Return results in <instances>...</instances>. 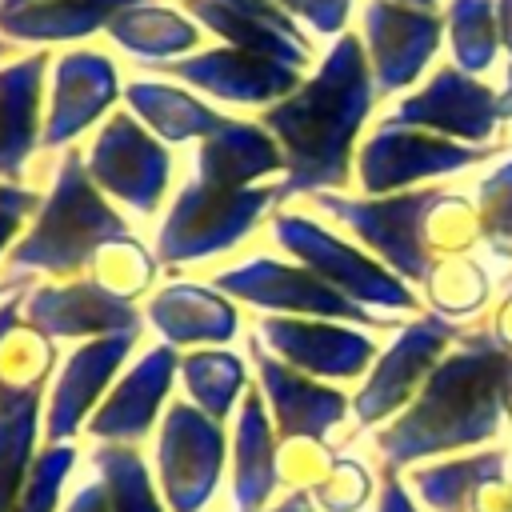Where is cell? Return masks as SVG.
Wrapping results in <instances>:
<instances>
[{
	"label": "cell",
	"instance_id": "obj_1",
	"mask_svg": "<svg viewBox=\"0 0 512 512\" xmlns=\"http://www.w3.org/2000/svg\"><path fill=\"white\" fill-rule=\"evenodd\" d=\"M376 104V80L360 32H340L292 96L260 112V124L284 152V196L348 188L356 172L360 128Z\"/></svg>",
	"mask_w": 512,
	"mask_h": 512
},
{
	"label": "cell",
	"instance_id": "obj_2",
	"mask_svg": "<svg viewBox=\"0 0 512 512\" xmlns=\"http://www.w3.org/2000/svg\"><path fill=\"white\" fill-rule=\"evenodd\" d=\"M508 368L512 360L492 336H460L456 348L432 368L416 400L372 436L384 472L488 440L500 424Z\"/></svg>",
	"mask_w": 512,
	"mask_h": 512
},
{
	"label": "cell",
	"instance_id": "obj_3",
	"mask_svg": "<svg viewBox=\"0 0 512 512\" xmlns=\"http://www.w3.org/2000/svg\"><path fill=\"white\" fill-rule=\"evenodd\" d=\"M124 236H132L128 216L92 184L84 168V148H68L60 152V164L32 224L4 256V272L20 284H28V276L72 280L88 272L100 248Z\"/></svg>",
	"mask_w": 512,
	"mask_h": 512
},
{
	"label": "cell",
	"instance_id": "obj_4",
	"mask_svg": "<svg viewBox=\"0 0 512 512\" xmlns=\"http://www.w3.org/2000/svg\"><path fill=\"white\" fill-rule=\"evenodd\" d=\"M284 184L256 188H216L204 180H188L176 188L172 204L156 228V260L164 268H184L200 260H216L240 248L264 220H272L276 204H284Z\"/></svg>",
	"mask_w": 512,
	"mask_h": 512
},
{
	"label": "cell",
	"instance_id": "obj_5",
	"mask_svg": "<svg viewBox=\"0 0 512 512\" xmlns=\"http://www.w3.org/2000/svg\"><path fill=\"white\" fill-rule=\"evenodd\" d=\"M452 192L444 188H416V192H392V196H344V192H316L312 204L356 232V240L388 264L404 284H428L432 276V236L428 220L444 208Z\"/></svg>",
	"mask_w": 512,
	"mask_h": 512
},
{
	"label": "cell",
	"instance_id": "obj_6",
	"mask_svg": "<svg viewBox=\"0 0 512 512\" xmlns=\"http://www.w3.org/2000/svg\"><path fill=\"white\" fill-rule=\"evenodd\" d=\"M212 288H220L224 296L260 308L264 316H312V320H344L356 328H396L392 316L372 312L356 300H348L344 292H336L328 280H320L312 268H304L300 260H276V256H248L240 264H228L220 272L208 276Z\"/></svg>",
	"mask_w": 512,
	"mask_h": 512
},
{
	"label": "cell",
	"instance_id": "obj_7",
	"mask_svg": "<svg viewBox=\"0 0 512 512\" xmlns=\"http://www.w3.org/2000/svg\"><path fill=\"white\" fill-rule=\"evenodd\" d=\"M268 232L292 260L312 268L320 280H328L348 300H356L372 312L376 308H388V312H412L416 308V292L388 264H380L368 248H356L352 240L336 236L320 220H312L304 212L276 208L268 220Z\"/></svg>",
	"mask_w": 512,
	"mask_h": 512
},
{
	"label": "cell",
	"instance_id": "obj_8",
	"mask_svg": "<svg viewBox=\"0 0 512 512\" xmlns=\"http://www.w3.org/2000/svg\"><path fill=\"white\" fill-rule=\"evenodd\" d=\"M92 184L124 216H156L172 188V152L132 112H112L84 144Z\"/></svg>",
	"mask_w": 512,
	"mask_h": 512
},
{
	"label": "cell",
	"instance_id": "obj_9",
	"mask_svg": "<svg viewBox=\"0 0 512 512\" xmlns=\"http://www.w3.org/2000/svg\"><path fill=\"white\" fill-rule=\"evenodd\" d=\"M228 432L188 400H172L156 428V488L168 512H204L220 492Z\"/></svg>",
	"mask_w": 512,
	"mask_h": 512
},
{
	"label": "cell",
	"instance_id": "obj_10",
	"mask_svg": "<svg viewBox=\"0 0 512 512\" xmlns=\"http://www.w3.org/2000/svg\"><path fill=\"white\" fill-rule=\"evenodd\" d=\"M500 148L504 144H456L424 128L380 120L368 132V140L356 148V184L364 196H392V192H408L420 180L472 168Z\"/></svg>",
	"mask_w": 512,
	"mask_h": 512
},
{
	"label": "cell",
	"instance_id": "obj_11",
	"mask_svg": "<svg viewBox=\"0 0 512 512\" xmlns=\"http://www.w3.org/2000/svg\"><path fill=\"white\" fill-rule=\"evenodd\" d=\"M464 332L456 320L444 316H420L412 324H404L396 332V340L376 356V364L368 368L364 384L352 396V416L360 428H372L388 416H400L416 392L424 388V380L432 376V368L444 360V348L456 344Z\"/></svg>",
	"mask_w": 512,
	"mask_h": 512
},
{
	"label": "cell",
	"instance_id": "obj_12",
	"mask_svg": "<svg viewBox=\"0 0 512 512\" xmlns=\"http://www.w3.org/2000/svg\"><path fill=\"white\" fill-rule=\"evenodd\" d=\"M124 96L120 68L100 48H68L52 56L48 68V100H44V152H68L76 136L92 124H104L112 104Z\"/></svg>",
	"mask_w": 512,
	"mask_h": 512
},
{
	"label": "cell",
	"instance_id": "obj_13",
	"mask_svg": "<svg viewBox=\"0 0 512 512\" xmlns=\"http://www.w3.org/2000/svg\"><path fill=\"white\" fill-rule=\"evenodd\" d=\"M256 340L284 364H292L324 384L360 380V376H368V368L380 356L376 336H368V328H356L344 320L264 316L256 324Z\"/></svg>",
	"mask_w": 512,
	"mask_h": 512
},
{
	"label": "cell",
	"instance_id": "obj_14",
	"mask_svg": "<svg viewBox=\"0 0 512 512\" xmlns=\"http://www.w3.org/2000/svg\"><path fill=\"white\" fill-rule=\"evenodd\" d=\"M444 16L432 8H412L400 0H364L360 40L372 64L376 96H396L420 80L440 48Z\"/></svg>",
	"mask_w": 512,
	"mask_h": 512
},
{
	"label": "cell",
	"instance_id": "obj_15",
	"mask_svg": "<svg viewBox=\"0 0 512 512\" xmlns=\"http://www.w3.org/2000/svg\"><path fill=\"white\" fill-rule=\"evenodd\" d=\"M136 336L140 332L80 340L60 360V368L48 384V396H44V444H72V436L80 428H88L92 412L104 404L124 360L132 356Z\"/></svg>",
	"mask_w": 512,
	"mask_h": 512
},
{
	"label": "cell",
	"instance_id": "obj_16",
	"mask_svg": "<svg viewBox=\"0 0 512 512\" xmlns=\"http://www.w3.org/2000/svg\"><path fill=\"white\" fill-rule=\"evenodd\" d=\"M160 72L180 80L184 88L200 92L204 100L240 104V108H272L284 96H292L304 80V72L292 64H280V60L256 56V52H240L228 44L200 48L184 60L164 64Z\"/></svg>",
	"mask_w": 512,
	"mask_h": 512
},
{
	"label": "cell",
	"instance_id": "obj_17",
	"mask_svg": "<svg viewBox=\"0 0 512 512\" xmlns=\"http://www.w3.org/2000/svg\"><path fill=\"white\" fill-rule=\"evenodd\" d=\"M384 120L404 124V128H424V132H436L448 140L456 136V140L484 144L496 136L504 108H500V92L480 84L472 72L444 64L428 76L424 88L408 92Z\"/></svg>",
	"mask_w": 512,
	"mask_h": 512
},
{
	"label": "cell",
	"instance_id": "obj_18",
	"mask_svg": "<svg viewBox=\"0 0 512 512\" xmlns=\"http://www.w3.org/2000/svg\"><path fill=\"white\" fill-rule=\"evenodd\" d=\"M20 320L48 340H96L116 332H140L144 312L128 300H116L88 276L72 280H44L24 288Z\"/></svg>",
	"mask_w": 512,
	"mask_h": 512
},
{
	"label": "cell",
	"instance_id": "obj_19",
	"mask_svg": "<svg viewBox=\"0 0 512 512\" xmlns=\"http://www.w3.org/2000/svg\"><path fill=\"white\" fill-rule=\"evenodd\" d=\"M180 376V352L172 344H148L108 388L104 404L88 420V436L96 444H140L152 428H160L172 396V380Z\"/></svg>",
	"mask_w": 512,
	"mask_h": 512
},
{
	"label": "cell",
	"instance_id": "obj_20",
	"mask_svg": "<svg viewBox=\"0 0 512 512\" xmlns=\"http://www.w3.org/2000/svg\"><path fill=\"white\" fill-rule=\"evenodd\" d=\"M248 356H252L260 396L268 404V416H272L280 440H324L332 428H340L348 420L352 400L340 388L284 364L256 336H248Z\"/></svg>",
	"mask_w": 512,
	"mask_h": 512
},
{
	"label": "cell",
	"instance_id": "obj_21",
	"mask_svg": "<svg viewBox=\"0 0 512 512\" xmlns=\"http://www.w3.org/2000/svg\"><path fill=\"white\" fill-rule=\"evenodd\" d=\"M176 4L228 48L272 56L300 72H308L316 60L312 36L276 0H176Z\"/></svg>",
	"mask_w": 512,
	"mask_h": 512
},
{
	"label": "cell",
	"instance_id": "obj_22",
	"mask_svg": "<svg viewBox=\"0 0 512 512\" xmlns=\"http://www.w3.org/2000/svg\"><path fill=\"white\" fill-rule=\"evenodd\" d=\"M144 324L176 352L224 348L240 332V312L232 296L196 280H168L144 300Z\"/></svg>",
	"mask_w": 512,
	"mask_h": 512
},
{
	"label": "cell",
	"instance_id": "obj_23",
	"mask_svg": "<svg viewBox=\"0 0 512 512\" xmlns=\"http://www.w3.org/2000/svg\"><path fill=\"white\" fill-rule=\"evenodd\" d=\"M48 68L52 56L44 48L0 64V180L24 176L32 152L40 148Z\"/></svg>",
	"mask_w": 512,
	"mask_h": 512
},
{
	"label": "cell",
	"instance_id": "obj_24",
	"mask_svg": "<svg viewBox=\"0 0 512 512\" xmlns=\"http://www.w3.org/2000/svg\"><path fill=\"white\" fill-rule=\"evenodd\" d=\"M280 484V432L268 416L260 388H248L232 428V508L264 512L276 500Z\"/></svg>",
	"mask_w": 512,
	"mask_h": 512
},
{
	"label": "cell",
	"instance_id": "obj_25",
	"mask_svg": "<svg viewBox=\"0 0 512 512\" xmlns=\"http://www.w3.org/2000/svg\"><path fill=\"white\" fill-rule=\"evenodd\" d=\"M284 172V152L260 120L228 116L196 148V180L216 188H256Z\"/></svg>",
	"mask_w": 512,
	"mask_h": 512
},
{
	"label": "cell",
	"instance_id": "obj_26",
	"mask_svg": "<svg viewBox=\"0 0 512 512\" xmlns=\"http://www.w3.org/2000/svg\"><path fill=\"white\" fill-rule=\"evenodd\" d=\"M124 56L144 64H172L204 48V28L172 0H140L116 12V20L104 32Z\"/></svg>",
	"mask_w": 512,
	"mask_h": 512
},
{
	"label": "cell",
	"instance_id": "obj_27",
	"mask_svg": "<svg viewBox=\"0 0 512 512\" xmlns=\"http://www.w3.org/2000/svg\"><path fill=\"white\" fill-rule=\"evenodd\" d=\"M124 104L164 144L204 140L228 120L200 92H192V88H184L176 80H164V76H132V80H124Z\"/></svg>",
	"mask_w": 512,
	"mask_h": 512
},
{
	"label": "cell",
	"instance_id": "obj_28",
	"mask_svg": "<svg viewBox=\"0 0 512 512\" xmlns=\"http://www.w3.org/2000/svg\"><path fill=\"white\" fill-rule=\"evenodd\" d=\"M140 0H40L24 8H0V36L8 44H72L108 32L116 12Z\"/></svg>",
	"mask_w": 512,
	"mask_h": 512
},
{
	"label": "cell",
	"instance_id": "obj_29",
	"mask_svg": "<svg viewBox=\"0 0 512 512\" xmlns=\"http://www.w3.org/2000/svg\"><path fill=\"white\" fill-rule=\"evenodd\" d=\"M48 384L0 380V512H12L44 436Z\"/></svg>",
	"mask_w": 512,
	"mask_h": 512
},
{
	"label": "cell",
	"instance_id": "obj_30",
	"mask_svg": "<svg viewBox=\"0 0 512 512\" xmlns=\"http://www.w3.org/2000/svg\"><path fill=\"white\" fill-rule=\"evenodd\" d=\"M180 384L188 404L224 424L248 396V364L228 348H192L180 352Z\"/></svg>",
	"mask_w": 512,
	"mask_h": 512
},
{
	"label": "cell",
	"instance_id": "obj_31",
	"mask_svg": "<svg viewBox=\"0 0 512 512\" xmlns=\"http://www.w3.org/2000/svg\"><path fill=\"white\" fill-rule=\"evenodd\" d=\"M504 476V452H484L468 460H444L428 468H412L408 484L420 492V500L436 512H480L484 484H500Z\"/></svg>",
	"mask_w": 512,
	"mask_h": 512
},
{
	"label": "cell",
	"instance_id": "obj_32",
	"mask_svg": "<svg viewBox=\"0 0 512 512\" xmlns=\"http://www.w3.org/2000/svg\"><path fill=\"white\" fill-rule=\"evenodd\" d=\"M92 472L104 480L112 512H168L152 468L144 464L136 444H96Z\"/></svg>",
	"mask_w": 512,
	"mask_h": 512
},
{
	"label": "cell",
	"instance_id": "obj_33",
	"mask_svg": "<svg viewBox=\"0 0 512 512\" xmlns=\"http://www.w3.org/2000/svg\"><path fill=\"white\" fill-rule=\"evenodd\" d=\"M156 252L140 240V236H124V240H112L108 248L96 252V260L88 264V280L100 284L104 292H112L116 300H140V296H152V284H156Z\"/></svg>",
	"mask_w": 512,
	"mask_h": 512
},
{
	"label": "cell",
	"instance_id": "obj_34",
	"mask_svg": "<svg viewBox=\"0 0 512 512\" xmlns=\"http://www.w3.org/2000/svg\"><path fill=\"white\" fill-rule=\"evenodd\" d=\"M444 28L452 40V60L464 72L492 68L500 52V24H496V0H448Z\"/></svg>",
	"mask_w": 512,
	"mask_h": 512
},
{
	"label": "cell",
	"instance_id": "obj_35",
	"mask_svg": "<svg viewBox=\"0 0 512 512\" xmlns=\"http://www.w3.org/2000/svg\"><path fill=\"white\" fill-rule=\"evenodd\" d=\"M72 468H76V444H44L32 460V472L12 512H60L64 508L60 496Z\"/></svg>",
	"mask_w": 512,
	"mask_h": 512
},
{
	"label": "cell",
	"instance_id": "obj_36",
	"mask_svg": "<svg viewBox=\"0 0 512 512\" xmlns=\"http://www.w3.org/2000/svg\"><path fill=\"white\" fill-rule=\"evenodd\" d=\"M308 496L320 512H360L372 496V472L352 456H336L328 476Z\"/></svg>",
	"mask_w": 512,
	"mask_h": 512
},
{
	"label": "cell",
	"instance_id": "obj_37",
	"mask_svg": "<svg viewBox=\"0 0 512 512\" xmlns=\"http://www.w3.org/2000/svg\"><path fill=\"white\" fill-rule=\"evenodd\" d=\"M480 228L488 248H512V160L480 184Z\"/></svg>",
	"mask_w": 512,
	"mask_h": 512
},
{
	"label": "cell",
	"instance_id": "obj_38",
	"mask_svg": "<svg viewBox=\"0 0 512 512\" xmlns=\"http://www.w3.org/2000/svg\"><path fill=\"white\" fill-rule=\"evenodd\" d=\"M40 192L32 184H16V180H0V264L12 252V244L20 240V228L28 216H36L40 208Z\"/></svg>",
	"mask_w": 512,
	"mask_h": 512
},
{
	"label": "cell",
	"instance_id": "obj_39",
	"mask_svg": "<svg viewBox=\"0 0 512 512\" xmlns=\"http://www.w3.org/2000/svg\"><path fill=\"white\" fill-rule=\"evenodd\" d=\"M292 20H300L308 32L316 36H340L348 28V12H352V0H276Z\"/></svg>",
	"mask_w": 512,
	"mask_h": 512
},
{
	"label": "cell",
	"instance_id": "obj_40",
	"mask_svg": "<svg viewBox=\"0 0 512 512\" xmlns=\"http://www.w3.org/2000/svg\"><path fill=\"white\" fill-rule=\"evenodd\" d=\"M60 512H112V500H108V488L104 480L92 472L84 476L68 496H64V508Z\"/></svg>",
	"mask_w": 512,
	"mask_h": 512
},
{
	"label": "cell",
	"instance_id": "obj_41",
	"mask_svg": "<svg viewBox=\"0 0 512 512\" xmlns=\"http://www.w3.org/2000/svg\"><path fill=\"white\" fill-rule=\"evenodd\" d=\"M376 512H416V504H412V496H408V488H404V480L396 472H384Z\"/></svg>",
	"mask_w": 512,
	"mask_h": 512
},
{
	"label": "cell",
	"instance_id": "obj_42",
	"mask_svg": "<svg viewBox=\"0 0 512 512\" xmlns=\"http://www.w3.org/2000/svg\"><path fill=\"white\" fill-rule=\"evenodd\" d=\"M28 288V284H24ZM24 288H16L8 300H0V344H4V336L20 324V304H24Z\"/></svg>",
	"mask_w": 512,
	"mask_h": 512
},
{
	"label": "cell",
	"instance_id": "obj_43",
	"mask_svg": "<svg viewBox=\"0 0 512 512\" xmlns=\"http://www.w3.org/2000/svg\"><path fill=\"white\" fill-rule=\"evenodd\" d=\"M264 512H316V504H312L308 492H284V496L272 500Z\"/></svg>",
	"mask_w": 512,
	"mask_h": 512
},
{
	"label": "cell",
	"instance_id": "obj_44",
	"mask_svg": "<svg viewBox=\"0 0 512 512\" xmlns=\"http://www.w3.org/2000/svg\"><path fill=\"white\" fill-rule=\"evenodd\" d=\"M496 24H500V40L512 56V0H496Z\"/></svg>",
	"mask_w": 512,
	"mask_h": 512
},
{
	"label": "cell",
	"instance_id": "obj_45",
	"mask_svg": "<svg viewBox=\"0 0 512 512\" xmlns=\"http://www.w3.org/2000/svg\"><path fill=\"white\" fill-rule=\"evenodd\" d=\"M500 108H504V116L512 120V64H508V84H504V92H500Z\"/></svg>",
	"mask_w": 512,
	"mask_h": 512
},
{
	"label": "cell",
	"instance_id": "obj_46",
	"mask_svg": "<svg viewBox=\"0 0 512 512\" xmlns=\"http://www.w3.org/2000/svg\"><path fill=\"white\" fill-rule=\"evenodd\" d=\"M16 288H24V284H20V280H0V300H8Z\"/></svg>",
	"mask_w": 512,
	"mask_h": 512
},
{
	"label": "cell",
	"instance_id": "obj_47",
	"mask_svg": "<svg viewBox=\"0 0 512 512\" xmlns=\"http://www.w3.org/2000/svg\"><path fill=\"white\" fill-rule=\"evenodd\" d=\"M400 4H412V8H436L440 0H400Z\"/></svg>",
	"mask_w": 512,
	"mask_h": 512
},
{
	"label": "cell",
	"instance_id": "obj_48",
	"mask_svg": "<svg viewBox=\"0 0 512 512\" xmlns=\"http://www.w3.org/2000/svg\"><path fill=\"white\" fill-rule=\"evenodd\" d=\"M24 4H40V0H0V8H24Z\"/></svg>",
	"mask_w": 512,
	"mask_h": 512
}]
</instances>
